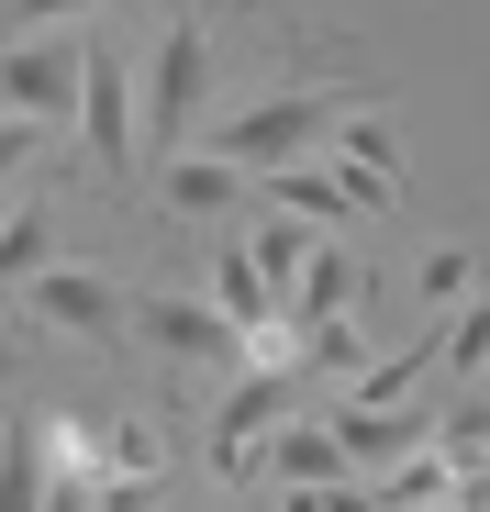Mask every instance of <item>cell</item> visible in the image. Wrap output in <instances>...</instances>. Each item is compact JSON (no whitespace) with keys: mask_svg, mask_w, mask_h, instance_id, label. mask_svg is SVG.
I'll use <instances>...</instances> for the list:
<instances>
[{"mask_svg":"<svg viewBox=\"0 0 490 512\" xmlns=\"http://www.w3.org/2000/svg\"><path fill=\"white\" fill-rule=\"evenodd\" d=\"M346 112H379V90H368V78H301V90H279V101H245V112H223V123L201 134V156L245 167V179H268V167L323 156Z\"/></svg>","mask_w":490,"mask_h":512,"instance_id":"6da1fadb","label":"cell"},{"mask_svg":"<svg viewBox=\"0 0 490 512\" xmlns=\"http://www.w3.org/2000/svg\"><path fill=\"white\" fill-rule=\"evenodd\" d=\"M134 101H145L156 156H190V145H201V101H212V23H201V0H168V23H156V67L134 78Z\"/></svg>","mask_w":490,"mask_h":512,"instance_id":"7a4b0ae2","label":"cell"},{"mask_svg":"<svg viewBox=\"0 0 490 512\" xmlns=\"http://www.w3.org/2000/svg\"><path fill=\"white\" fill-rule=\"evenodd\" d=\"M301 401H312L301 368H234V390H223V412H212V479H223V490L268 479V435L301 423Z\"/></svg>","mask_w":490,"mask_h":512,"instance_id":"3957f363","label":"cell"},{"mask_svg":"<svg viewBox=\"0 0 490 512\" xmlns=\"http://www.w3.org/2000/svg\"><path fill=\"white\" fill-rule=\"evenodd\" d=\"M245 190H257V212H290V223H312V234H335V245H346V223H357V212L401 201V190L357 179V167H335V156H301V167H268V179H245Z\"/></svg>","mask_w":490,"mask_h":512,"instance_id":"277c9868","label":"cell"},{"mask_svg":"<svg viewBox=\"0 0 490 512\" xmlns=\"http://www.w3.org/2000/svg\"><path fill=\"white\" fill-rule=\"evenodd\" d=\"M78 56L90 45H67V34H0V112L67 134L78 123Z\"/></svg>","mask_w":490,"mask_h":512,"instance_id":"5b68a950","label":"cell"},{"mask_svg":"<svg viewBox=\"0 0 490 512\" xmlns=\"http://www.w3.org/2000/svg\"><path fill=\"white\" fill-rule=\"evenodd\" d=\"M23 301H34L45 334H78V346H112V334H134V290L101 279V268H67V256H56V268H45Z\"/></svg>","mask_w":490,"mask_h":512,"instance_id":"8992f818","label":"cell"},{"mask_svg":"<svg viewBox=\"0 0 490 512\" xmlns=\"http://www.w3.org/2000/svg\"><path fill=\"white\" fill-rule=\"evenodd\" d=\"M134 134H145L134 67L90 45V56H78V156H90V167H134Z\"/></svg>","mask_w":490,"mask_h":512,"instance_id":"52a82bcc","label":"cell"},{"mask_svg":"<svg viewBox=\"0 0 490 512\" xmlns=\"http://www.w3.org/2000/svg\"><path fill=\"white\" fill-rule=\"evenodd\" d=\"M134 334H156V357H179V368H245V334L212 312V301H190V290H156V301H134Z\"/></svg>","mask_w":490,"mask_h":512,"instance_id":"ba28073f","label":"cell"},{"mask_svg":"<svg viewBox=\"0 0 490 512\" xmlns=\"http://www.w3.org/2000/svg\"><path fill=\"white\" fill-rule=\"evenodd\" d=\"M323 423H335V446H346L357 479H390L401 457H424V446H435V423H424L413 401H401V412H357V401H335Z\"/></svg>","mask_w":490,"mask_h":512,"instance_id":"9c48e42d","label":"cell"},{"mask_svg":"<svg viewBox=\"0 0 490 512\" xmlns=\"http://www.w3.org/2000/svg\"><path fill=\"white\" fill-rule=\"evenodd\" d=\"M357 290H368L357 245H335V234H323V256H312V268H301V290H290V357H301V334H323L335 312H357Z\"/></svg>","mask_w":490,"mask_h":512,"instance_id":"30bf717a","label":"cell"},{"mask_svg":"<svg viewBox=\"0 0 490 512\" xmlns=\"http://www.w3.org/2000/svg\"><path fill=\"white\" fill-rule=\"evenodd\" d=\"M156 201H168L179 223H223L234 201H245V167H223V156H156Z\"/></svg>","mask_w":490,"mask_h":512,"instance_id":"8fae6325","label":"cell"},{"mask_svg":"<svg viewBox=\"0 0 490 512\" xmlns=\"http://www.w3.org/2000/svg\"><path fill=\"white\" fill-rule=\"evenodd\" d=\"M268 479H279V490H346L357 468H346V446H335V423L301 412V423H279V435H268Z\"/></svg>","mask_w":490,"mask_h":512,"instance_id":"7c38bea8","label":"cell"},{"mask_svg":"<svg viewBox=\"0 0 490 512\" xmlns=\"http://www.w3.org/2000/svg\"><path fill=\"white\" fill-rule=\"evenodd\" d=\"M234 245L257 256V279L279 290V312H290V290H301V268H312V256H323V234H312V223H290V212H257V223H245Z\"/></svg>","mask_w":490,"mask_h":512,"instance_id":"4fadbf2b","label":"cell"},{"mask_svg":"<svg viewBox=\"0 0 490 512\" xmlns=\"http://www.w3.org/2000/svg\"><path fill=\"white\" fill-rule=\"evenodd\" d=\"M45 268H56V201L34 190V201L0 212V290H34Z\"/></svg>","mask_w":490,"mask_h":512,"instance_id":"5bb4252c","label":"cell"},{"mask_svg":"<svg viewBox=\"0 0 490 512\" xmlns=\"http://www.w3.org/2000/svg\"><path fill=\"white\" fill-rule=\"evenodd\" d=\"M323 156H335V167H357V179H379V190H401V134H390L379 112H346Z\"/></svg>","mask_w":490,"mask_h":512,"instance_id":"9a60e30c","label":"cell"},{"mask_svg":"<svg viewBox=\"0 0 490 512\" xmlns=\"http://www.w3.org/2000/svg\"><path fill=\"white\" fill-rule=\"evenodd\" d=\"M435 368H446V379H490V290L435 323Z\"/></svg>","mask_w":490,"mask_h":512,"instance_id":"2e32d148","label":"cell"},{"mask_svg":"<svg viewBox=\"0 0 490 512\" xmlns=\"http://www.w3.org/2000/svg\"><path fill=\"white\" fill-rule=\"evenodd\" d=\"M0 512H45V423L0 435Z\"/></svg>","mask_w":490,"mask_h":512,"instance_id":"e0dca14e","label":"cell"},{"mask_svg":"<svg viewBox=\"0 0 490 512\" xmlns=\"http://www.w3.org/2000/svg\"><path fill=\"white\" fill-rule=\"evenodd\" d=\"M101 479H168V446L145 423H101Z\"/></svg>","mask_w":490,"mask_h":512,"instance_id":"ac0fdd59","label":"cell"},{"mask_svg":"<svg viewBox=\"0 0 490 512\" xmlns=\"http://www.w3.org/2000/svg\"><path fill=\"white\" fill-rule=\"evenodd\" d=\"M457 301H479V256L468 245H424V312H457Z\"/></svg>","mask_w":490,"mask_h":512,"instance_id":"d6986e66","label":"cell"},{"mask_svg":"<svg viewBox=\"0 0 490 512\" xmlns=\"http://www.w3.org/2000/svg\"><path fill=\"white\" fill-rule=\"evenodd\" d=\"M78 12H101V0H12V12H0V34H67Z\"/></svg>","mask_w":490,"mask_h":512,"instance_id":"ffe728a7","label":"cell"},{"mask_svg":"<svg viewBox=\"0 0 490 512\" xmlns=\"http://www.w3.org/2000/svg\"><path fill=\"white\" fill-rule=\"evenodd\" d=\"M45 145H56L45 123H12V112H0V190H12V179H23V167H34Z\"/></svg>","mask_w":490,"mask_h":512,"instance_id":"44dd1931","label":"cell"},{"mask_svg":"<svg viewBox=\"0 0 490 512\" xmlns=\"http://www.w3.org/2000/svg\"><path fill=\"white\" fill-rule=\"evenodd\" d=\"M156 490L168 479H101V512H156Z\"/></svg>","mask_w":490,"mask_h":512,"instance_id":"7402d4cb","label":"cell"},{"mask_svg":"<svg viewBox=\"0 0 490 512\" xmlns=\"http://www.w3.org/2000/svg\"><path fill=\"white\" fill-rule=\"evenodd\" d=\"M268 512H335V490H279Z\"/></svg>","mask_w":490,"mask_h":512,"instance_id":"603a6c76","label":"cell"},{"mask_svg":"<svg viewBox=\"0 0 490 512\" xmlns=\"http://www.w3.org/2000/svg\"><path fill=\"white\" fill-rule=\"evenodd\" d=\"M468 256H479V290H490V245H468Z\"/></svg>","mask_w":490,"mask_h":512,"instance_id":"cb8c5ba5","label":"cell"},{"mask_svg":"<svg viewBox=\"0 0 490 512\" xmlns=\"http://www.w3.org/2000/svg\"><path fill=\"white\" fill-rule=\"evenodd\" d=\"M0 435H12V423H0Z\"/></svg>","mask_w":490,"mask_h":512,"instance_id":"d4e9b609","label":"cell"}]
</instances>
